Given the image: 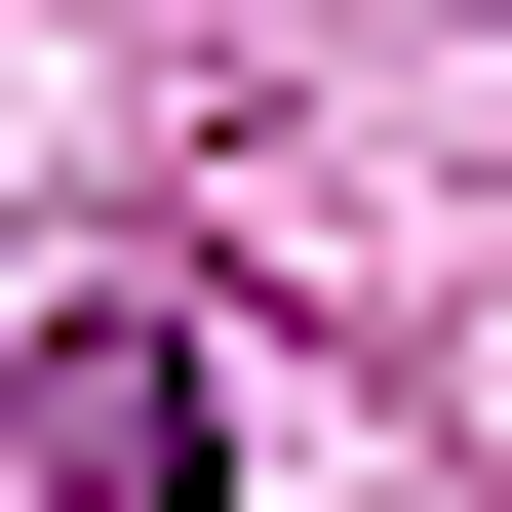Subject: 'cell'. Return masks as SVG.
I'll return each instance as SVG.
<instances>
[{"label":"cell","instance_id":"cell-1","mask_svg":"<svg viewBox=\"0 0 512 512\" xmlns=\"http://www.w3.org/2000/svg\"><path fill=\"white\" fill-rule=\"evenodd\" d=\"M0 434H40V512H197V355H158V316H79Z\"/></svg>","mask_w":512,"mask_h":512}]
</instances>
